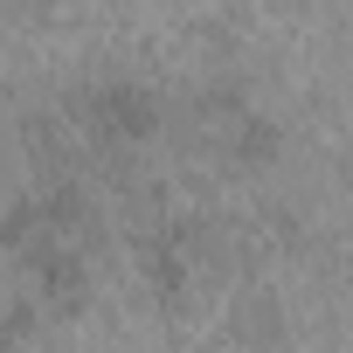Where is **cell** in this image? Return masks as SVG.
I'll list each match as a JSON object with an SVG mask.
<instances>
[{"instance_id": "obj_1", "label": "cell", "mask_w": 353, "mask_h": 353, "mask_svg": "<svg viewBox=\"0 0 353 353\" xmlns=\"http://www.w3.org/2000/svg\"><path fill=\"white\" fill-rule=\"evenodd\" d=\"M77 118L97 145H145L159 132V97L139 77H90L77 90Z\"/></svg>"}, {"instance_id": "obj_2", "label": "cell", "mask_w": 353, "mask_h": 353, "mask_svg": "<svg viewBox=\"0 0 353 353\" xmlns=\"http://www.w3.org/2000/svg\"><path fill=\"white\" fill-rule=\"evenodd\" d=\"M208 125H215V139H222L236 159H250V166L277 152V125H270L236 83H215V90H208Z\"/></svg>"}]
</instances>
